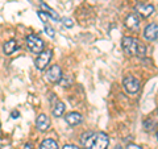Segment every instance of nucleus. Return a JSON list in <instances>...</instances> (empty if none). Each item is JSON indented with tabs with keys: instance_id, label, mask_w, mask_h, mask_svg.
<instances>
[{
	"instance_id": "423d86ee",
	"label": "nucleus",
	"mask_w": 158,
	"mask_h": 149,
	"mask_svg": "<svg viewBox=\"0 0 158 149\" xmlns=\"http://www.w3.org/2000/svg\"><path fill=\"white\" fill-rule=\"evenodd\" d=\"M45 78H46V81H49L50 83H59V81H61V78H62V69L58 65H53L46 71Z\"/></svg>"
},
{
	"instance_id": "1a4fd4ad",
	"label": "nucleus",
	"mask_w": 158,
	"mask_h": 149,
	"mask_svg": "<svg viewBox=\"0 0 158 149\" xmlns=\"http://www.w3.org/2000/svg\"><path fill=\"white\" fill-rule=\"evenodd\" d=\"M125 25L128 29H131V31H137V29L140 28V17L135 13H131L129 16L125 19Z\"/></svg>"
},
{
	"instance_id": "393cba45",
	"label": "nucleus",
	"mask_w": 158,
	"mask_h": 149,
	"mask_svg": "<svg viewBox=\"0 0 158 149\" xmlns=\"http://www.w3.org/2000/svg\"><path fill=\"white\" fill-rule=\"evenodd\" d=\"M157 138H158V132H157Z\"/></svg>"
},
{
	"instance_id": "a878e982",
	"label": "nucleus",
	"mask_w": 158,
	"mask_h": 149,
	"mask_svg": "<svg viewBox=\"0 0 158 149\" xmlns=\"http://www.w3.org/2000/svg\"><path fill=\"white\" fill-rule=\"evenodd\" d=\"M157 115H158V110H157Z\"/></svg>"
},
{
	"instance_id": "f03ea898",
	"label": "nucleus",
	"mask_w": 158,
	"mask_h": 149,
	"mask_svg": "<svg viewBox=\"0 0 158 149\" xmlns=\"http://www.w3.org/2000/svg\"><path fill=\"white\" fill-rule=\"evenodd\" d=\"M27 46L32 53H41L44 49V41L36 34H29L27 36Z\"/></svg>"
},
{
	"instance_id": "7ed1b4c3",
	"label": "nucleus",
	"mask_w": 158,
	"mask_h": 149,
	"mask_svg": "<svg viewBox=\"0 0 158 149\" xmlns=\"http://www.w3.org/2000/svg\"><path fill=\"white\" fill-rule=\"evenodd\" d=\"M121 46L128 56H136L137 53V46H138V40L133 37H124L121 41Z\"/></svg>"
},
{
	"instance_id": "dca6fc26",
	"label": "nucleus",
	"mask_w": 158,
	"mask_h": 149,
	"mask_svg": "<svg viewBox=\"0 0 158 149\" xmlns=\"http://www.w3.org/2000/svg\"><path fill=\"white\" fill-rule=\"evenodd\" d=\"M145 53H146V46L144 45L142 42L138 41V46H137V53H136V56L138 57H145Z\"/></svg>"
},
{
	"instance_id": "4468645a",
	"label": "nucleus",
	"mask_w": 158,
	"mask_h": 149,
	"mask_svg": "<svg viewBox=\"0 0 158 149\" xmlns=\"http://www.w3.org/2000/svg\"><path fill=\"white\" fill-rule=\"evenodd\" d=\"M40 149H59V148H58L57 141L52 140V138H45L41 143V145H40Z\"/></svg>"
},
{
	"instance_id": "6e6552de",
	"label": "nucleus",
	"mask_w": 158,
	"mask_h": 149,
	"mask_svg": "<svg viewBox=\"0 0 158 149\" xmlns=\"http://www.w3.org/2000/svg\"><path fill=\"white\" fill-rule=\"evenodd\" d=\"M136 11L138 12V15L142 17H149L153 15V12H154V7L152 6V4H138V6L136 7Z\"/></svg>"
},
{
	"instance_id": "5701e85b",
	"label": "nucleus",
	"mask_w": 158,
	"mask_h": 149,
	"mask_svg": "<svg viewBox=\"0 0 158 149\" xmlns=\"http://www.w3.org/2000/svg\"><path fill=\"white\" fill-rule=\"evenodd\" d=\"M24 149H32V147H31V144H27L25 147H24Z\"/></svg>"
},
{
	"instance_id": "f257e3e1",
	"label": "nucleus",
	"mask_w": 158,
	"mask_h": 149,
	"mask_svg": "<svg viewBox=\"0 0 158 149\" xmlns=\"http://www.w3.org/2000/svg\"><path fill=\"white\" fill-rule=\"evenodd\" d=\"M82 144L86 149H107L110 138L104 132H87L82 136Z\"/></svg>"
},
{
	"instance_id": "f8f14e48",
	"label": "nucleus",
	"mask_w": 158,
	"mask_h": 149,
	"mask_svg": "<svg viewBox=\"0 0 158 149\" xmlns=\"http://www.w3.org/2000/svg\"><path fill=\"white\" fill-rule=\"evenodd\" d=\"M17 48H19V45H17L16 40H9V41H7L3 45V52L6 56H11V54H13L17 50Z\"/></svg>"
},
{
	"instance_id": "6ab92c4d",
	"label": "nucleus",
	"mask_w": 158,
	"mask_h": 149,
	"mask_svg": "<svg viewBox=\"0 0 158 149\" xmlns=\"http://www.w3.org/2000/svg\"><path fill=\"white\" fill-rule=\"evenodd\" d=\"M62 23H63V25H65L66 28H73V25H74L73 20L69 19V17H63L62 19Z\"/></svg>"
},
{
	"instance_id": "4be33fe9",
	"label": "nucleus",
	"mask_w": 158,
	"mask_h": 149,
	"mask_svg": "<svg viewBox=\"0 0 158 149\" xmlns=\"http://www.w3.org/2000/svg\"><path fill=\"white\" fill-rule=\"evenodd\" d=\"M12 117H13V119H17V117H19V112H17V111H16V112H12Z\"/></svg>"
},
{
	"instance_id": "f3484780",
	"label": "nucleus",
	"mask_w": 158,
	"mask_h": 149,
	"mask_svg": "<svg viewBox=\"0 0 158 149\" xmlns=\"http://www.w3.org/2000/svg\"><path fill=\"white\" fill-rule=\"evenodd\" d=\"M38 17L41 19V21L44 23V24H49V20H50V16L45 12V11H38Z\"/></svg>"
},
{
	"instance_id": "aec40b11",
	"label": "nucleus",
	"mask_w": 158,
	"mask_h": 149,
	"mask_svg": "<svg viewBox=\"0 0 158 149\" xmlns=\"http://www.w3.org/2000/svg\"><path fill=\"white\" fill-rule=\"evenodd\" d=\"M127 149H142V148L138 147V145H136V144H129V145L127 147Z\"/></svg>"
},
{
	"instance_id": "a211bd4d",
	"label": "nucleus",
	"mask_w": 158,
	"mask_h": 149,
	"mask_svg": "<svg viewBox=\"0 0 158 149\" xmlns=\"http://www.w3.org/2000/svg\"><path fill=\"white\" fill-rule=\"evenodd\" d=\"M45 33L48 34L49 37H52V38L56 36V31H54V29L49 25V24H45Z\"/></svg>"
},
{
	"instance_id": "9b49d317",
	"label": "nucleus",
	"mask_w": 158,
	"mask_h": 149,
	"mask_svg": "<svg viewBox=\"0 0 158 149\" xmlns=\"http://www.w3.org/2000/svg\"><path fill=\"white\" fill-rule=\"evenodd\" d=\"M36 126L40 131H46L49 127H50V119H49L45 113H41L38 117H37V120H36Z\"/></svg>"
},
{
	"instance_id": "9d476101",
	"label": "nucleus",
	"mask_w": 158,
	"mask_h": 149,
	"mask_svg": "<svg viewBox=\"0 0 158 149\" xmlns=\"http://www.w3.org/2000/svg\"><path fill=\"white\" fill-rule=\"evenodd\" d=\"M65 120H66V123L69 124V126L75 127V126H78V124L82 123L83 116L79 112H70V113H67V115L65 116Z\"/></svg>"
},
{
	"instance_id": "2eb2a0df",
	"label": "nucleus",
	"mask_w": 158,
	"mask_h": 149,
	"mask_svg": "<svg viewBox=\"0 0 158 149\" xmlns=\"http://www.w3.org/2000/svg\"><path fill=\"white\" fill-rule=\"evenodd\" d=\"M41 7L44 8V9H45V12L49 15V16H50L52 19H54V20H57V21H58V20H59V16H58V13L56 12V11H54V9L53 8H50V7H48L46 6V4L45 3H41Z\"/></svg>"
},
{
	"instance_id": "20e7f679",
	"label": "nucleus",
	"mask_w": 158,
	"mask_h": 149,
	"mask_svg": "<svg viewBox=\"0 0 158 149\" xmlns=\"http://www.w3.org/2000/svg\"><path fill=\"white\" fill-rule=\"evenodd\" d=\"M123 84H124V88L128 94H136L138 90H140V81L133 75L125 77Z\"/></svg>"
},
{
	"instance_id": "0eeeda50",
	"label": "nucleus",
	"mask_w": 158,
	"mask_h": 149,
	"mask_svg": "<svg viewBox=\"0 0 158 149\" xmlns=\"http://www.w3.org/2000/svg\"><path fill=\"white\" fill-rule=\"evenodd\" d=\"M144 37L148 41H154V40H157L158 38V24H154V23L149 24L144 31Z\"/></svg>"
},
{
	"instance_id": "b1692460",
	"label": "nucleus",
	"mask_w": 158,
	"mask_h": 149,
	"mask_svg": "<svg viewBox=\"0 0 158 149\" xmlns=\"http://www.w3.org/2000/svg\"><path fill=\"white\" fill-rule=\"evenodd\" d=\"M138 2H142V3H144V2H145V0H138Z\"/></svg>"
},
{
	"instance_id": "ddd939ff",
	"label": "nucleus",
	"mask_w": 158,
	"mask_h": 149,
	"mask_svg": "<svg viewBox=\"0 0 158 149\" xmlns=\"http://www.w3.org/2000/svg\"><path fill=\"white\" fill-rule=\"evenodd\" d=\"M63 113H65V104L58 100L53 107V116L59 117V116H62Z\"/></svg>"
},
{
	"instance_id": "39448f33",
	"label": "nucleus",
	"mask_w": 158,
	"mask_h": 149,
	"mask_svg": "<svg viewBox=\"0 0 158 149\" xmlns=\"http://www.w3.org/2000/svg\"><path fill=\"white\" fill-rule=\"evenodd\" d=\"M52 56L53 54L50 50H42L41 53H38V56L36 58V67L38 70H44L48 66V63L52 59Z\"/></svg>"
},
{
	"instance_id": "412c9836",
	"label": "nucleus",
	"mask_w": 158,
	"mask_h": 149,
	"mask_svg": "<svg viewBox=\"0 0 158 149\" xmlns=\"http://www.w3.org/2000/svg\"><path fill=\"white\" fill-rule=\"evenodd\" d=\"M63 149H79L77 145H73V144H67V145L63 147Z\"/></svg>"
}]
</instances>
